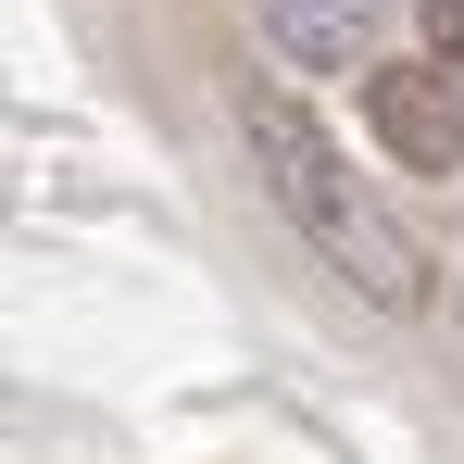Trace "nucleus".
Returning <instances> with one entry per match:
<instances>
[{
    "instance_id": "20e7f679",
    "label": "nucleus",
    "mask_w": 464,
    "mask_h": 464,
    "mask_svg": "<svg viewBox=\"0 0 464 464\" xmlns=\"http://www.w3.org/2000/svg\"><path fill=\"white\" fill-rule=\"evenodd\" d=\"M427 25H440V51H464V0H427Z\"/></svg>"
},
{
    "instance_id": "f257e3e1",
    "label": "nucleus",
    "mask_w": 464,
    "mask_h": 464,
    "mask_svg": "<svg viewBox=\"0 0 464 464\" xmlns=\"http://www.w3.org/2000/svg\"><path fill=\"white\" fill-rule=\"evenodd\" d=\"M238 139H251L276 214L314 238V264H326L339 289H364L377 314H427V251H414V227H401L377 188L339 163V139L314 126L289 88H238Z\"/></svg>"
},
{
    "instance_id": "39448f33",
    "label": "nucleus",
    "mask_w": 464,
    "mask_h": 464,
    "mask_svg": "<svg viewBox=\"0 0 464 464\" xmlns=\"http://www.w3.org/2000/svg\"><path fill=\"white\" fill-rule=\"evenodd\" d=\"M452 326H464V289H452Z\"/></svg>"
},
{
    "instance_id": "7ed1b4c3",
    "label": "nucleus",
    "mask_w": 464,
    "mask_h": 464,
    "mask_svg": "<svg viewBox=\"0 0 464 464\" xmlns=\"http://www.w3.org/2000/svg\"><path fill=\"white\" fill-rule=\"evenodd\" d=\"M264 38H276V63L339 76V63H364V0H264Z\"/></svg>"
},
{
    "instance_id": "f03ea898",
    "label": "nucleus",
    "mask_w": 464,
    "mask_h": 464,
    "mask_svg": "<svg viewBox=\"0 0 464 464\" xmlns=\"http://www.w3.org/2000/svg\"><path fill=\"white\" fill-rule=\"evenodd\" d=\"M364 126H377L389 163L452 176L464 163V88H452V63H364Z\"/></svg>"
}]
</instances>
